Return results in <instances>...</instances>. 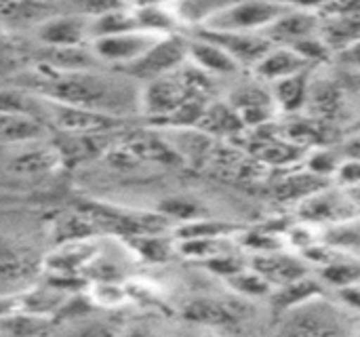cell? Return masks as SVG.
<instances>
[{
	"instance_id": "cell-1",
	"label": "cell",
	"mask_w": 360,
	"mask_h": 337,
	"mask_svg": "<svg viewBox=\"0 0 360 337\" xmlns=\"http://www.w3.org/2000/svg\"><path fill=\"white\" fill-rule=\"evenodd\" d=\"M36 93L53 101L72 103L112 116H118L129 106L124 87L103 74H95L93 70L57 72L46 63H40L36 68Z\"/></svg>"
},
{
	"instance_id": "cell-2",
	"label": "cell",
	"mask_w": 360,
	"mask_h": 337,
	"mask_svg": "<svg viewBox=\"0 0 360 337\" xmlns=\"http://www.w3.org/2000/svg\"><path fill=\"white\" fill-rule=\"evenodd\" d=\"M291 8L278 0H232L209 15L202 25L224 32H259Z\"/></svg>"
},
{
	"instance_id": "cell-3",
	"label": "cell",
	"mask_w": 360,
	"mask_h": 337,
	"mask_svg": "<svg viewBox=\"0 0 360 337\" xmlns=\"http://www.w3.org/2000/svg\"><path fill=\"white\" fill-rule=\"evenodd\" d=\"M93 224L97 226L99 232H112L122 239L129 236H139V234H162L169 230L171 220H167L162 213L154 211H131V209H120V207H110V205H99L91 203L82 207Z\"/></svg>"
},
{
	"instance_id": "cell-4",
	"label": "cell",
	"mask_w": 360,
	"mask_h": 337,
	"mask_svg": "<svg viewBox=\"0 0 360 337\" xmlns=\"http://www.w3.org/2000/svg\"><path fill=\"white\" fill-rule=\"evenodd\" d=\"M186 59H188V42L173 32L162 36L148 53H143L139 59H135L133 63L120 70L137 80H154L158 76L179 70Z\"/></svg>"
},
{
	"instance_id": "cell-5",
	"label": "cell",
	"mask_w": 360,
	"mask_h": 337,
	"mask_svg": "<svg viewBox=\"0 0 360 337\" xmlns=\"http://www.w3.org/2000/svg\"><path fill=\"white\" fill-rule=\"evenodd\" d=\"M44 101V114L46 118L63 133L72 135H95V133H105L114 127H118L120 116H112L105 112L72 106V103H61L42 97Z\"/></svg>"
},
{
	"instance_id": "cell-6",
	"label": "cell",
	"mask_w": 360,
	"mask_h": 337,
	"mask_svg": "<svg viewBox=\"0 0 360 337\" xmlns=\"http://www.w3.org/2000/svg\"><path fill=\"white\" fill-rule=\"evenodd\" d=\"M162 36L143 32V30H131L110 36H99L91 40V51L99 59V63H112L118 68H124L139 59L143 53H148Z\"/></svg>"
},
{
	"instance_id": "cell-7",
	"label": "cell",
	"mask_w": 360,
	"mask_h": 337,
	"mask_svg": "<svg viewBox=\"0 0 360 337\" xmlns=\"http://www.w3.org/2000/svg\"><path fill=\"white\" fill-rule=\"evenodd\" d=\"M190 97H194L181 76L179 70L158 76L154 80H148V84L139 93V110L154 118L160 120L175 112L181 103H186Z\"/></svg>"
},
{
	"instance_id": "cell-8",
	"label": "cell",
	"mask_w": 360,
	"mask_h": 337,
	"mask_svg": "<svg viewBox=\"0 0 360 337\" xmlns=\"http://www.w3.org/2000/svg\"><path fill=\"white\" fill-rule=\"evenodd\" d=\"M196 36L215 42L240 65H251V68L274 46V42L268 36L257 32H224V30H211L200 25Z\"/></svg>"
},
{
	"instance_id": "cell-9",
	"label": "cell",
	"mask_w": 360,
	"mask_h": 337,
	"mask_svg": "<svg viewBox=\"0 0 360 337\" xmlns=\"http://www.w3.org/2000/svg\"><path fill=\"white\" fill-rule=\"evenodd\" d=\"M356 213L359 209L346 194L327 188L306 196L297 207V215L308 224H348Z\"/></svg>"
},
{
	"instance_id": "cell-10",
	"label": "cell",
	"mask_w": 360,
	"mask_h": 337,
	"mask_svg": "<svg viewBox=\"0 0 360 337\" xmlns=\"http://www.w3.org/2000/svg\"><path fill=\"white\" fill-rule=\"evenodd\" d=\"M319 300V298H316ZM312 300L289 310V319L278 329L281 336H342L346 329L331 308H321Z\"/></svg>"
},
{
	"instance_id": "cell-11",
	"label": "cell",
	"mask_w": 360,
	"mask_h": 337,
	"mask_svg": "<svg viewBox=\"0 0 360 337\" xmlns=\"http://www.w3.org/2000/svg\"><path fill=\"white\" fill-rule=\"evenodd\" d=\"M36 40L42 46H82L91 44L89 15H53L38 23Z\"/></svg>"
},
{
	"instance_id": "cell-12",
	"label": "cell",
	"mask_w": 360,
	"mask_h": 337,
	"mask_svg": "<svg viewBox=\"0 0 360 337\" xmlns=\"http://www.w3.org/2000/svg\"><path fill=\"white\" fill-rule=\"evenodd\" d=\"M321 27V17L310 8H291L264 30L274 44H295L308 36H314Z\"/></svg>"
},
{
	"instance_id": "cell-13",
	"label": "cell",
	"mask_w": 360,
	"mask_h": 337,
	"mask_svg": "<svg viewBox=\"0 0 360 337\" xmlns=\"http://www.w3.org/2000/svg\"><path fill=\"white\" fill-rule=\"evenodd\" d=\"M230 106L238 114L245 127H262L272 120L276 112V101L262 87H240L230 95Z\"/></svg>"
},
{
	"instance_id": "cell-14",
	"label": "cell",
	"mask_w": 360,
	"mask_h": 337,
	"mask_svg": "<svg viewBox=\"0 0 360 337\" xmlns=\"http://www.w3.org/2000/svg\"><path fill=\"white\" fill-rule=\"evenodd\" d=\"M310 61L300 55L293 46L281 44V46H272L255 65H253V74L257 76V80L262 82H276L281 78L293 76L297 72L310 70Z\"/></svg>"
},
{
	"instance_id": "cell-15",
	"label": "cell",
	"mask_w": 360,
	"mask_h": 337,
	"mask_svg": "<svg viewBox=\"0 0 360 337\" xmlns=\"http://www.w3.org/2000/svg\"><path fill=\"white\" fill-rule=\"evenodd\" d=\"M251 268L257 270L272 287L287 285L308 274V266L300 257L287 255L283 251L257 253L251 262Z\"/></svg>"
},
{
	"instance_id": "cell-16",
	"label": "cell",
	"mask_w": 360,
	"mask_h": 337,
	"mask_svg": "<svg viewBox=\"0 0 360 337\" xmlns=\"http://www.w3.org/2000/svg\"><path fill=\"white\" fill-rule=\"evenodd\" d=\"M46 133L42 118L32 114L0 112V146H25L40 141Z\"/></svg>"
},
{
	"instance_id": "cell-17",
	"label": "cell",
	"mask_w": 360,
	"mask_h": 337,
	"mask_svg": "<svg viewBox=\"0 0 360 337\" xmlns=\"http://www.w3.org/2000/svg\"><path fill=\"white\" fill-rule=\"evenodd\" d=\"M188 59L192 61V65L200 68L207 74H234L238 72L240 63L230 57L221 46H217L211 40H205L200 36H196L194 40L188 42Z\"/></svg>"
},
{
	"instance_id": "cell-18",
	"label": "cell",
	"mask_w": 360,
	"mask_h": 337,
	"mask_svg": "<svg viewBox=\"0 0 360 337\" xmlns=\"http://www.w3.org/2000/svg\"><path fill=\"white\" fill-rule=\"evenodd\" d=\"M184 321L192 325H202V327H226L238 323V314L224 302L219 300H209V298H198L186 304L181 312Z\"/></svg>"
},
{
	"instance_id": "cell-19",
	"label": "cell",
	"mask_w": 360,
	"mask_h": 337,
	"mask_svg": "<svg viewBox=\"0 0 360 337\" xmlns=\"http://www.w3.org/2000/svg\"><path fill=\"white\" fill-rule=\"evenodd\" d=\"M59 163H61L59 150L46 148V146H38V141H34L32 148H27L21 154L11 158L8 169L15 175L34 177V175H42V173H49V171L57 169Z\"/></svg>"
},
{
	"instance_id": "cell-20",
	"label": "cell",
	"mask_w": 360,
	"mask_h": 337,
	"mask_svg": "<svg viewBox=\"0 0 360 337\" xmlns=\"http://www.w3.org/2000/svg\"><path fill=\"white\" fill-rule=\"evenodd\" d=\"M53 15V6L46 0H0V23L36 27Z\"/></svg>"
},
{
	"instance_id": "cell-21",
	"label": "cell",
	"mask_w": 360,
	"mask_h": 337,
	"mask_svg": "<svg viewBox=\"0 0 360 337\" xmlns=\"http://www.w3.org/2000/svg\"><path fill=\"white\" fill-rule=\"evenodd\" d=\"M272 302H274V308L276 310H283V312H289L297 306H304L316 298L323 295V287L319 281L310 279L308 274L297 279V281H291L287 285H281V287H274L272 289Z\"/></svg>"
},
{
	"instance_id": "cell-22",
	"label": "cell",
	"mask_w": 360,
	"mask_h": 337,
	"mask_svg": "<svg viewBox=\"0 0 360 337\" xmlns=\"http://www.w3.org/2000/svg\"><path fill=\"white\" fill-rule=\"evenodd\" d=\"M274 84V101L276 108H281L283 112H297L306 101H308V93H310V76L308 70L297 72L293 76L281 78Z\"/></svg>"
},
{
	"instance_id": "cell-23",
	"label": "cell",
	"mask_w": 360,
	"mask_h": 337,
	"mask_svg": "<svg viewBox=\"0 0 360 337\" xmlns=\"http://www.w3.org/2000/svg\"><path fill=\"white\" fill-rule=\"evenodd\" d=\"M236 232H243L240 226L232 222H221V220H209V217H196L190 222H181L173 228L175 241H186V239H228L234 236Z\"/></svg>"
},
{
	"instance_id": "cell-24",
	"label": "cell",
	"mask_w": 360,
	"mask_h": 337,
	"mask_svg": "<svg viewBox=\"0 0 360 337\" xmlns=\"http://www.w3.org/2000/svg\"><path fill=\"white\" fill-rule=\"evenodd\" d=\"M321 38L327 42L331 51L335 49H348L356 40H360V15H338L327 17L325 23L319 27Z\"/></svg>"
},
{
	"instance_id": "cell-25",
	"label": "cell",
	"mask_w": 360,
	"mask_h": 337,
	"mask_svg": "<svg viewBox=\"0 0 360 337\" xmlns=\"http://www.w3.org/2000/svg\"><path fill=\"white\" fill-rule=\"evenodd\" d=\"M251 152L268 165H291L300 158V148L285 139V137H276V135H259L251 148Z\"/></svg>"
},
{
	"instance_id": "cell-26",
	"label": "cell",
	"mask_w": 360,
	"mask_h": 337,
	"mask_svg": "<svg viewBox=\"0 0 360 337\" xmlns=\"http://www.w3.org/2000/svg\"><path fill=\"white\" fill-rule=\"evenodd\" d=\"M131 30H139L133 6H118L91 17V40L99 36L131 32Z\"/></svg>"
},
{
	"instance_id": "cell-27",
	"label": "cell",
	"mask_w": 360,
	"mask_h": 337,
	"mask_svg": "<svg viewBox=\"0 0 360 337\" xmlns=\"http://www.w3.org/2000/svg\"><path fill=\"white\" fill-rule=\"evenodd\" d=\"M49 314L30 312V310H13L0 317V333L4 336H38L49 331Z\"/></svg>"
},
{
	"instance_id": "cell-28",
	"label": "cell",
	"mask_w": 360,
	"mask_h": 337,
	"mask_svg": "<svg viewBox=\"0 0 360 337\" xmlns=\"http://www.w3.org/2000/svg\"><path fill=\"white\" fill-rule=\"evenodd\" d=\"M327 177L316 175V173H295L287 179H283L281 184H276L274 188V196L278 201H304L306 196L327 188Z\"/></svg>"
},
{
	"instance_id": "cell-29",
	"label": "cell",
	"mask_w": 360,
	"mask_h": 337,
	"mask_svg": "<svg viewBox=\"0 0 360 337\" xmlns=\"http://www.w3.org/2000/svg\"><path fill=\"white\" fill-rule=\"evenodd\" d=\"M243 127L245 125L232 106H207L196 129H200L205 135H232Z\"/></svg>"
},
{
	"instance_id": "cell-30",
	"label": "cell",
	"mask_w": 360,
	"mask_h": 337,
	"mask_svg": "<svg viewBox=\"0 0 360 337\" xmlns=\"http://www.w3.org/2000/svg\"><path fill=\"white\" fill-rule=\"evenodd\" d=\"M135 11V19H137V27L143 32H152V34H173L177 17L167 11L162 4H150V6H137Z\"/></svg>"
},
{
	"instance_id": "cell-31",
	"label": "cell",
	"mask_w": 360,
	"mask_h": 337,
	"mask_svg": "<svg viewBox=\"0 0 360 337\" xmlns=\"http://www.w3.org/2000/svg\"><path fill=\"white\" fill-rule=\"evenodd\" d=\"M129 247L143 260L148 262H167L171 253L175 251L173 243L162 234H139V236H129L124 239Z\"/></svg>"
},
{
	"instance_id": "cell-32",
	"label": "cell",
	"mask_w": 360,
	"mask_h": 337,
	"mask_svg": "<svg viewBox=\"0 0 360 337\" xmlns=\"http://www.w3.org/2000/svg\"><path fill=\"white\" fill-rule=\"evenodd\" d=\"M323 279L342 289H354L360 283V264L348 257H335L323 266Z\"/></svg>"
},
{
	"instance_id": "cell-33",
	"label": "cell",
	"mask_w": 360,
	"mask_h": 337,
	"mask_svg": "<svg viewBox=\"0 0 360 337\" xmlns=\"http://www.w3.org/2000/svg\"><path fill=\"white\" fill-rule=\"evenodd\" d=\"M158 213H162L167 220L171 222H190V220H196V217H202L205 215V207L198 203V201H192V198H184V196H171V198H165L160 201Z\"/></svg>"
},
{
	"instance_id": "cell-34",
	"label": "cell",
	"mask_w": 360,
	"mask_h": 337,
	"mask_svg": "<svg viewBox=\"0 0 360 337\" xmlns=\"http://www.w3.org/2000/svg\"><path fill=\"white\" fill-rule=\"evenodd\" d=\"M228 281V285L236 291V293H240V295H247V298H266V295H270L272 293V285L257 272V270H240V272H236L234 276H230V279H226Z\"/></svg>"
},
{
	"instance_id": "cell-35",
	"label": "cell",
	"mask_w": 360,
	"mask_h": 337,
	"mask_svg": "<svg viewBox=\"0 0 360 337\" xmlns=\"http://www.w3.org/2000/svg\"><path fill=\"white\" fill-rule=\"evenodd\" d=\"M219 241L221 239H186V241H175V247L188 260L207 262L209 257H215L221 253Z\"/></svg>"
},
{
	"instance_id": "cell-36",
	"label": "cell",
	"mask_w": 360,
	"mask_h": 337,
	"mask_svg": "<svg viewBox=\"0 0 360 337\" xmlns=\"http://www.w3.org/2000/svg\"><path fill=\"white\" fill-rule=\"evenodd\" d=\"M30 274V260L13 249H0V279L19 281Z\"/></svg>"
},
{
	"instance_id": "cell-37",
	"label": "cell",
	"mask_w": 360,
	"mask_h": 337,
	"mask_svg": "<svg viewBox=\"0 0 360 337\" xmlns=\"http://www.w3.org/2000/svg\"><path fill=\"white\" fill-rule=\"evenodd\" d=\"M325 87L321 89H310L308 93V101H312V108L316 114L321 116H329L335 108H338V91L331 87V82H323Z\"/></svg>"
},
{
	"instance_id": "cell-38",
	"label": "cell",
	"mask_w": 360,
	"mask_h": 337,
	"mask_svg": "<svg viewBox=\"0 0 360 337\" xmlns=\"http://www.w3.org/2000/svg\"><path fill=\"white\" fill-rule=\"evenodd\" d=\"M287 46H293L300 55H304L310 63H316V61H323L329 57V46L323 38H316V36H308L295 44H287Z\"/></svg>"
},
{
	"instance_id": "cell-39",
	"label": "cell",
	"mask_w": 360,
	"mask_h": 337,
	"mask_svg": "<svg viewBox=\"0 0 360 337\" xmlns=\"http://www.w3.org/2000/svg\"><path fill=\"white\" fill-rule=\"evenodd\" d=\"M205 264H207V268H209L213 274H219V276H224V279H230V276H234L236 272L245 270L243 260L236 257V255H230V253H219V255H215V257H209Z\"/></svg>"
},
{
	"instance_id": "cell-40",
	"label": "cell",
	"mask_w": 360,
	"mask_h": 337,
	"mask_svg": "<svg viewBox=\"0 0 360 337\" xmlns=\"http://www.w3.org/2000/svg\"><path fill=\"white\" fill-rule=\"evenodd\" d=\"M245 245L253 249L255 253H268V251H281L283 243L278 234H266V232H255L245 239Z\"/></svg>"
},
{
	"instance_id": "cell-41",
	"label": "cell",
	"mask_w": 360,
	"mask_h": 337,
	"mask_svg": "<svg viewBox=\"0 0 360 337\" xmlns=\"http://www.w3.org/2000/svg\"><path fill=\"white\" fill-rule=\"evenodd\" d=\"M327 17H338V15H360V0H329L327 4L321 6Z\"/></svg>"
},
{
	"instance_id": "cell-42",
	"label": "cell",
	"mask_w": 360,
	"mask_h": 337,
	"mask_svg": "<svg viewBox=\"0 0 360 337\" xmlns=\"http://www.w3.org/2000/svg\"><path fill=\"white\" fill-rule=\"evenodd\" d=\"M310 169H312V173L327 177V175H331L338 167H335V163L331 160V156H329L327 152H319V154L310 160Z\"/></svg>"
},
{
	"instance_id": "cell-43",
	"label": "cell",
	"mask_w": 360,
	"mask_h": 337,
	"mask_svg": "<svg viewBox=\"0 0 360 337\" xmlns=\"http://www.w3.org/2000/svg\"><path fill=\"white\" fill-rule=\"evenodd\" d=\"M278 2H285V4H289L293 8H310V11H314V8H321L323 4H327L329 0H278Z\"/></svg>"
},
{
	"instance_id": "cell-44",
	"label": "cell",
	"mask_w": 360,
	"mask_h": 337,
	"mask_svg": "<svg viewBox=\"0 0 360 337\" xmlns=\"http://www.w3.org/2000/svg\"><path fill=\"white\" fill-rule=\"evenodd\" d=\"M129 6L137 8V6H150V4H162L165 0H124Z\"/></svg>"
}]
</instances>
